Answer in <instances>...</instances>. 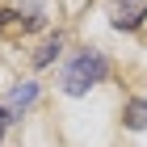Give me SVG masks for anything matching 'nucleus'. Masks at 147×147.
<instances>
[{
    "mask_svg": "<svg viewBox=\"0 0 147 147\" xmlns=\"http://www.w3.org/2000/svg\"><path fill=\"white\" fill-rule=\"evenodd\" d=\"M105 71H109V63H105L101 51H84L80 59H71L67 71H63V92H71V97H84V92L92 88V84H101Z\"/></svg>",
    "mask_w": 147,
    "mask_h": 147,
    "instance_id": "nucleus-1",
    "label": "nucleus"
},
{
    "mask_svg": "<svg viewBox=\"0 0 147 147\" xmlns=\"http://www.w3.org/2000/svg\"><path fill=\"white\" fill-rule=\"evenodd\" d=\"M143 17H147V0H113V9H109V21L118 30H135Z\"/></svg>",
    "mask_w": 147,
    "mask_h": 147,
    "instance_id": "nucleus-2",
    "label": "nucleus"
},
{
    "mask_svg": "<svg viewBox=\"0 0 147 147\" xmlns=\"http://www.w3.org/2000/svg\"><path fill=\"white\" fill-rule=\"evenodd\" d=\"M34 97H38V84H17V88L9 92V105H13V109H25Z\"/></svg>",
    "mask_w": 147,
    "mask_h": 147,
    "instance_id": "nucleus-3",
    "label": "nucleus"
},
{
    "mask_svg": "<svg viewBox=\"0 0 147 147\" xmlns=\"http://www.w3.org/2000/svg\"><path fill=\"white\" fill-rule=\"evenodd\" d=\"M126 126L130 130H143L147 126V101H130L126 105Z\"/></svg>",
    "mask_w": 147,
    "mask_h": 147,
    "instance_id": "nucleus-4",
    "label": "nucleus"
},
{
    "mask_svg": "<svg viewBox=\"0 0 147 147\" xmlns=\"http://www.w3.org/2000/svg\"><path fill=\"white\" fill-rule=\"evenodd\" d=\"M30 25H38V21H21V13H4V9H0V30L17 34V30H30Z\"/></svg>",
    "mask_w": 147,
    "mask_h": 147,
    "instance_id": "nucleus-5",
    "label": "nucleus"
},
{
    "mask_svg": "<svg viewBox=\"0 0 147 147\" xmlns=\"http://www.w3.org/2000/svg\"><path fill=\"white\" fill-rule=\"evenodd\" d=\"M55 55H59V38H55V42H46L42 51H38V55H34V63H38V67H46V63H51Z\"/></svg>",
    "mask_w": 147,
    "mask_h": 147,
    "instance_id": "nucleus-6",
    "label": "nucleus"
},
{
    "mask_svg": "<svg viewBox=\"0 0 147 147\" xmlns=\"http://www.w3.org/2000/svg\"><path fill=\"white\" fill-rule=\"evenodd\" d=\"M4 126H9V109H0V139H4Z\"/></svg>",
    "mask_w": 147,
    "mask_h": 147,
    "instance_id": "nucleus-7",
    "label": "nucleus"
}]
</instances>
